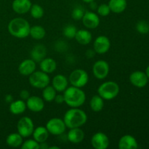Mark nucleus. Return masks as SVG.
<instances>
[{
	"mask_svg": "<svg viewBox=\"0 0 149 149\" xmlns=\"http://www.w3.org/2000/svg\"><path fill=\"white\" fill-rule=\"evenodd\" d=\"M63 121L66 128L81 127L87 122V115L81 109L71 108L65 113Z\"/></svg>",
	"mask_w": 149,
	"mask_h": 149,
	"instance_id": "obj_1",
	"label": "nucleus"
},
{
	"mask_svg": "<svg viewBox=\"0 0 149 149\" xmlns=\"http://www.w3.org/2000/svg\"><path fill=\"white\" fill-rule=\"evenodd\" d=\"M63 95L64 103L71 108H79L85 103L86 94L79 87H68Z\"/></svg>",
	"mask_w": 149,
	"mask_h": 149,
	"instance_id": "obj_2",
	"label": "nucleus"
},
{
	"mask_svg": "<svg viewBox=\"0 0 149 149\" xmlns=\"http://www.w3.org/2000/svg\"><path fill=\"white\" fill-rule=\"evenodd\" d=\"M31 26L23 17H15L8 23L7 29L13 36L18 39H24L29 36Z\"/></svg>",
	"mask_w": 149,
	"mask_h": 149,
	"instance_id": "obj_3",
	"label": "nucleus"
},
{
	"mask_svg": "<svg viewBox=\"0 0 149 149\" xmlns=\"http://www.w3.org/2000/svg\"><path fill=\"white\" fill-rule=\"evenodd\" d=\"M119 84L113 81H107L100 84L97 88V95L104 100H111L119 93Z\"/></svg>",
	"mask_w": 149,
	"mask_h": 149,
	"instance_id": "obj_4",
	"label": "nucleus"
},
{
	"mask_svg": "<svg viewBox=\"0 0 149 149\" xmlns=\"http://www.w3.org/2000/svg\"><path fill=\"white\" fill-rule=\"evenodd\" d=\"M29 84L36 89H43L50 83V78L47 73L42 71H35L29 76Z\"/></svg>",
	"mask_w": 149,
	"mask_h": 149,
	"instance_id": "obj_5",
	"label": "nucleus"
},
{
	"mask_svg": "<svg viewBox=\"0 0 149 149\" xmlns=\"http://www.w3.org/2000/svg\"><path fill=\"white\" fill-rule=\"evenodd\" d=\"M89 81V75L86 71L81 68L74 70L70 74L68 77V81L71 86L82 88L87 85Z\"/></svg>",
	"mask_w": 149,
	"mask_h": 149,
	"instance_id": "obj_6",
	"label": "nucleus"
},
{
	"mask_svg": "<svg viewBox=\"0 0 149 149\" xmlns=\"http://www.w3.org/2000/svg\"><path fill=\"white\" fill-rule=\"evenodd\" d=\"M17 132L23 138H28L32 135L34 130V124L33 120L29 116L20 118L17 124Z\"/></svg>",
	"mask_w": 149,
	"mask_h": 149,
	"instance_id": "obj_7",
	"label": "nucleus"
},
{
	"mask_svg": "<svg viewBox=\"0 0 149 149\" xmlns=\"http://www.w3.org/2000/svg\"><path fill=\"white\" fill-rule=\"evenodd\" d=\"M45 127L47 128L49 134L56 136L63 135L66 129L63 119L56 117L49 119L47 122Z\"/></svg>",
	"mask_w": 149,
	"mask_h": 149,
	"instance_id": "obj_8",
	"label": "nucleus"
},
{
	"mask_svg": "<svg viewBox=\"0 0 149 149\" xmlns=\"http://www.w3.org/2000/svg\"><path fill=\"white\" fill-rule=\"evenodd\" d=\"M110 71V67L108 62L103 60L96 61L93 66V73L97 79H104L108 77Z\"/></svg>",
	"mask_w": 149,
	"mask_h": 149,
	"instance_id": "obj_9",
	"label": "nucleus"
},
{
	"mask_svg": "<svg viewBox=\"0 0 149 149\" xmlns=\"http://www.w3.org/2000/svg\"><path fill=\"white\" fill-rule=\"evenodd\" d=\"M111 41L106 36H99L93 42V49L97 54H105L110 49Z\"/></svg>",
	"mask_w": 149,
	"mask_h": 149,
	"instance_id": "obj_10",
	"label": "nucleus"
},
{
	"mask_svg": "<svg viewBox=\"0 0 149 149\" xmlns=\"http://www.w3.org/2000/svg\"><path fill=\"white\" fill-rule=\"evenodd\" d=\"M109 138L102 132H97L91 138L92 146L95 149H106L109 146Z\"/></svg>",
	"mask_w": 149,
	"mask_h": 149,
	"instance_id": "obj_11",
	"label": "nucleus"
},
{
	"mask_svg": "<svg viewBox=\"0 0 149 149\" xmlns=\"http://www.w3.org/2000/svg\"><path fill=\"white\" fill-rule=\"evenodd\" d=\"M81 20L84 27L88 29H95L100 25V17L97 14L92 11L85 12Z\"/></svg>",
	"mask_w": 149,
	"mask_h": 149,
	"instance_id": "obj_12",
	"label": "nucleus"
},
{
	"mask_svg": "<svg viewBox=\"0 0 149 149\" xmlns=\"http://www.w3.org/2000/svg\"><path fill=\"white\" fill-rule=\"evenodd\" d=\"M26 107L32 112H40L45 109V100L36 95L30 96L26 100Z\"/></svg>",
	"mask_w": 149,
	"mask_h": 149,
	"instance_id": "obj_13",
	"label": "nucleus"
},
{
	"mask_svg": "<svg viewBox=\"0 0 149 149\" xmlns=\"http://www.w3.org/2000/svg\"><path fill=\"white\" fill-rule=\"evenodd\" d=\"M148 79L146 74L140 71H134L130 76V81L131 84L139 88H142L146 85L148 83Z\"/></svg>",
	"mask_w": 149,
	"mask_h": 149,
	"instance_id": "obj_14",
	"label": "nucleus"
},
{
	"mask_svg": "<svg viewBox=\"0 0 149 149\" xmlns=\"http://www.w3.org/2000/svg\"><path fill=\"white\" fill-rule=\"evenodd\" d=\"M36 63L33 59H26L22 61L18 66V71L21 75L29 77L36 71Z\"/></svg>",
	"mask_w": 149,
	"mask_h": 149,
	"instance_id": "obj_15",
	"label": "nucleus"
},
{
	"mask_svg": "<svg viewBox=\"0 0 149 149\" xmlns=\"http://www.w3.org/2000/svg\"><path fill=\"white\" fill-rule=\"evenodd\" d=\"M31 5V0H14L12 4V8L17 14L23 15L29 12Z\"/></svg>",
	"mask_w": 149,
	"mask_h": 149,
	"instance_id": "obj_16",
	"label": "nucleus"
},
{
	"mask_svg": "<svg viewBox=\"0 0 149 149\" xmlns=\"http://www.w3.org/2000/svg\"><path fill=\"white\" fill-rule=\"evenodd\" d=\"M52 86L57 93H63L68 87V80L63 74H57L52 79Z\"/></svg>",
	"mask_w": 149,
	"mask_h": 149,
	"instance_id": "obj_17",
	"label": "nucleus"
},
{
	"mask_svg": "<svg viewBox=\"0 0 149 149\" xmlns=\"http://www.w3.org/2000/svg\"><path fill=\"white\" fill-rule=\"evenodd\" d=\"M138 145L136 139L132 135H125L119 139L118 148L119 149H136Z\"/></svg>",
	"mask_w": 149,
	"mask_h": 149,
	"instance_id": "obj_18",
	"label": "nucleus"
},
{
	"mask_svg": "<svg viewBox=\"0 0 149 149\" xmlns=\"http://www.w3.org/2000/svg\"><path fill=\"white\" fill-rule=\"evenodd\" d=\"M84 138V132L81 127L71 128L67 134V139L74 144H78L82 142Z\"/></svg>",
	"mask_w": 149,
	"mask_h": 149,
	"instance_id": "obj_19",
	"label": "nucleus"
},
{
	"mask_svg": "<svg viewBox=\"0 0 149 149\" xmlns=\"http://www.w3.org/2000/svg\"><path fill=\"white\" fill-rule=\"evenodd\" d=\"M41 71L47 73V74H52L56 70L57 63L53 58H45L39 62Z\"/></svg>",
	"mask_w": 149,
	"mask_h": 149,
	"instance_id": "obj_20",
	"label": "nucleus"
},
{
	"mask_svg": "<svg viewBox=\"0 0 149 149\" xmlns=\"http://www.w3.org/2000/svg\"><path fill=\"white\" fill-rule=\"evenodd\" d=\"M74 39L77 40L79 45H87L91 42L93 39V35L87 29H80L77 30Z\"/></svg>",
	"mask_w": 149,
	"mask_h": 149,
	"instance_id": "obj_21",
	"label": "nucleus"
},
{
	"mask_svg": "<svg viewBox=\"0 0 149 149\" xmlns=\"http://www.w3.org/2000/svg\"><path fill=\"white\" fill-rule=\"evenodd\" d=\"M49 135V133L47 128L43 126H39L36 128H34L33 133H32L33 138L39 143L46 142L47 140L48 139Z\"/></svg>",
	"mask_w": 149,
	"mask_h": 149,
	"instance_id": "obj_22",
	"label": "nucleus"
},
{
	"mask_svg": "<svg viewBox=\"0 0 149 149\" xmlns=\"http://www.w3.org/2000/svg\"><path fill=\"white\" fill-rule=\"evenodd\" d=\"M47 49L44 45H38L33 48L31 52V57L35 62H40L42 60L46 58Z\"/></svg>",
	"mask_w": 149,
	"mask_h": 149,
	"instance_id": "obj_23",
	"label": "nucleus"
},
{
	"mask_svg": "<svg viewBox=\"0 0 149 149\" xmlns=\"http://www.w3.org/2000/svg\"><path fill=\"white\" fill-rule=\"evenodd\" d=\"M26 103L22 99L12 101L10 105V111L14 115H20L26 110Z\"/></svg>",
	"mask_w": 149,
	"mask_h": 149,
	"instance_id": "obj_24",
	"label": "nucleus"
},
{
	"mask_svg": "<svg viewBox=\"0 0 149 149\" xmlns=\"http://www.w3.org/2000/svg\"><path fill=\"white\" fill-rule=\"evenodd\" d=\"M109 6L111 12L113 13H122L126 10L127 2V0H110L109 1Z\"/></svg>",
	"mask_w": 149,
	"mask_h": 149,
	"instance_id": "obj_25",
	"label": "nucleus"
},
{
	"mask_svg": "<svg viewBox=\"0 0 149 149\" xmlns=\"http://www.w3.org/2000/svg\"><path fill=\"white\" fill-rule=\"evenodd\" d=\"M23 137L18 132H17V133L13 132V133L10 134L7 137L6 143H7V146L12 147V148H18V147L21 146L22 143H23Z\"/></svg>",
	"mask_w": 149,
	"mask_h": 149,
	"instance_id": "obj_26",
	"label": "nucleus"
},
{
	"mask_svg": "<svg viewBox=\"0 0 149 149\" xmlns=\"http://www.w3.org/2000/svg\"><path fill=\"white\" fill-rule=\"evenodd\" d=\"M29 36H31L35 40H41L46 36V31L45 28L39 25L31 26Z\"/></svg>",
	"mask_w": 149,
	"mask_h": 149,
	"instance_id": "obj_27",
	"label": "nucleus"
},
{
	"mask_svg": "<svg viewBox=\"0 0 149 149\" xmlns=\"http://www.w3.org/2000/svg\"><path fill=\"white\" fill-rule=\"evenodd\" d=\"M90 106L93 111H101L104 107V100L99 95H95L92 97L90 101Z\"/></svg>",
	"mask_w": 149,
	"mask_h": 149,
	"instance_id": "obj_28",
	"label": "nucleus"
},
{
	"mask_svg": "<svg viewBox=\"0 0 149 149\" xmlns=\"http://www.w3.org/2000/svg\"><path fill=\"white\" fill-rule=\"evenodd\" d=\"M57 95V91L52 86L49 84L48 86L42 89V98L46 102L54 101Z\"/></svg>",
	"mask_w": 149,
	"mask_h": 149,
	"instance_id": "obj_29",
	"label": "nucleus"
},
{
	"mask_svg": "<svg viewBox=\"0 0 149 149\" xmlns=\"http://www.w3.org/2000/svg\"><path fill=\"white\" fill-rule=\"evenodd\" d=\"M29 12H30L31 17L34 19L42 18L44 16V14H45L43 7L38 4H32Z\"/></svg>",
	"mask_w": 149,
	"mask_h": 149,
	"instance_id": "obj_30",
	"label": "nucleus"
},
{
	"mask_svg": "<svg viewBox=\"0 0 149 149\" xmlns=\"http://www.w3.org/2000/svg\"><path fill=\"white\" fill-rule=\"evenodd\" d=\"M77 29L74 25L69 24L67 25L63 29V35L66 38L69 39H74L75 37V35L77 33Z\"/></svg>",
	"mask_w": 149,
	"mask_h": 149,
	"instance_id": "obj_31",
	"label": "nucleus"
},
{
	"mask_svg": "<svg viewBox=\"0 0 149 149\" xmlns=\"http://www.w3.org/2000/svg\"><path fill=\"white\" fill-rule=\"evenodd\" d=\"M20 147L22 149H39V143L33 138L26 140L25 142H23Z\"/></svg>",
	"mask_w": 149,
	"mask_h": 149,
	"instance_id": "obj_32",
	"label": "nucleus"
},
{
	"mask_svg": "<svg viewBox=\"0 0 149 149\" xmlns=\"http://www.w3.org/2000/svg\"><path fill=\"white\" fill-rule=\"evenodd\" d=\"M97 14L102 17H106L109 15L111 13V10L109 8V4H101L97 7Z\"/></svg>",
	"mask_w": 149,
	"mask_h": 149,
	"instance_id": "obj_33",
	"label": "nucleus"
},
{
	"mask_svg": "<svg viewBox=\"0 0 149 149\" xmlns=\"http://www.w3.org/2000/svg\"><path fill=\"white\" fill-rule=\"evenodd\" d=\"M84 9L81 7H77L72 10V13H71V17L74 20H80L82 18L83 15H84Z\"/></svg>",
	"mask_w": 149,
	"mask_h": 149,
	"instance_id": "obj_34",
	"label": "nucleus"
},
{
	"mask_svg": "<svg viewBox=\"0 0 149 149\" xmlns=\"http://www.w3.org/2000/svg\"><path fill=\"white\" fill-rule=\"evenodd\" d=\"M136 29L140 33L146 34L149 31L148 24H147L146 22L144 20H141L136 24Z\"/></svg>",
	"mask_w": 149,
	"mask_h": 149,
	"instance_id": "obj_35",
	"label": "nucleus"
},
{
	"mask_svg": "<svg viewBox=\"0 0 149 149\" xmlns=\"http://www.w3.org/2000/svg\"><path fill=\"white\" fill-rule=\"evenodd\" d=\"M29 97H30V94L26 90H23L20 92V97L22 100H26Z\"/></svg>",
	"mask_w": 149,
	"mask_h": 149,
	"instance_id": "obj_36",
	"label": "nucleus"
},
{
	"mask_svg": "<svg viewBox=\"0 0 149 149\" xmlns=\"http://www.w3.org/2000/svg\"><path fill=\"white\" fill-rule=\"evenodd\" d=\"M54 101H55L56 103H58V104H61V103H64L63 95H61V94L58 95V94H57L56 96H55Z\"/></svg>",
	"mask_w": 149,
	"mask_h": 149,
	"instance_id": "obj_37",
	"label": "nucleus"
},
{
	"mask_svg": "<svg viewBox=\"0 0 149 149\" xmlns=\"http://www.w3.org/2000/svg\"><path fill=\"white\" fill-rule=\"evenodd\" d=\"M96 52H95L94 49H88V50L86 52V56H87V58H93V57L95 56V55Z\"/></svg>",
	"mask_w": 149,
	"mask_h": 149,
	"instance_id": "obj_38",
	"label": "nucleus"
},
{
	"mask_svg": "<svg viewBox=\"0 0 149 149\" xmlns=\"http://www.w3.org/2000/svg\"><path fill=\"white\" fill-rule=\"evenodd\" d=\"M49 146H47V143L46 142H43L39 143V148L42 149H48Z\"/></svg>",
	"mask_w": 149,
	"mask_h": 149,
	"instance_id": "obj_39",
	"label": "nucleus"
},
{
	"mask_svg": "<svg viewBox=\"0 0 149 149\" xmlns=\"http://www.w3.org/2000/svg\"><path fill=\"white\" fill-rule=\"evenodd\" d=\"M90 8L92 9V10H95V9L97 10V6L96 5L94 1H92V2L90 3Z\"/></svg>",
	"mask_w": 149,
	"mask_h": 149,
	"instance_id": "obj_40",
	"label": "nucleus"
},
{
	"mask_svg": "<svg viewBox=\"0 0 149 149\" xmlns=\"http://www.w3.org/2000/svg\"><path fill=\"white\" fill-rule=\"evenodd\" d=\"M60 147L59 146H49L48 149H59Z\"/></svg>",
	"mask_w": 149,
	"mask_h": 149,
	"instance_id": "obj_41",
	"label": "nucleus"
},
{
	"mask_svg": "<svg viewBox=\"0 0 149 149\" xmlns=\"http://www.w3.org/2000/svg\"><path fill=\"white\" fill-rule=\"evenodd\" d=\"M82 1H84V2L88 3V4H90V2H92V1H94L95 0H82Z\"/></svg>",
	"mask_w": 149,
	"mask_h": 149,
	"instance_id": "obj_42",
	"label": "nucleus"
},
{
	"mask_svg": "<svg viewBox=\"0 0 149 149\" xmlns=\"http://www.w3.org/2000/svg\"><path fill=\"white\" fill-rule=\"evenodd\" d=\"M146 74L147 77H148V78L149 79V65L148 66V68H146Z\"/></svg>",
	"mask_w": 149,
	"mask_h": 149,
	"instance_id": "obj_43",
	"label": "nucleus"
},
{
	"mask_svg": "<svg viewBox=\"0 0 149 149\" xmlns=\"http://www.w3.org/2000/svg\"><path fill=\"white\" fill-rule=\"evenodd\" d=\"M148 27H149V24H148Z\"/></svg>",
	"mask_w": 149,
	"mask_h": 149,
	"instance_id": "obj_44",
	"label": "nucleus"
}]
</instances>
